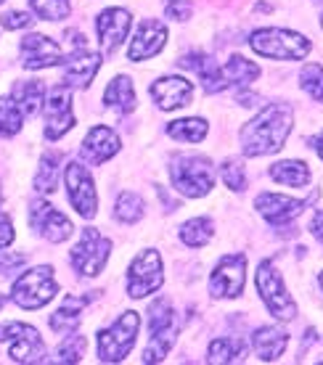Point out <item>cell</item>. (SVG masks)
<instances>
[{
    "label": "cell",
    "mask_w": 323,
    "mask_h": 365,
    "mask_svg": "<svg viewBox=\"0 0 323 365\" xmlns=\"http://www.w3.org/2000/svg\"><path fill=\"white\" fill-rule=\"evenodd\" d=\"M250 46L255 53L281 58V61H297L310 53V40L292 29H257V32H252Z\"/></svg>",
    "instance_id": "cell-4"
},
{
    "label": "cell",
    "mask_w": 323,
    "mask_h": 365,
    "mask_svg": "<svg viewBox=\"0 0 323 365\" xmlns=\"http://www.w3.org/2000/svg\"><path fill=\"white\" fill-rule=\"evenodd\" d=\"M165 14L167 19H175V21H185V19L191 16V6L185 3V0H170L165 6Z\"/></svg>",
    "instance_id": "cell-40"
},
{
    "label": "cell",
    "mask_w": 323,
    "mask_h": 365,
    "mask_svg": "<svg viewBox=\"0 0 323 365\" xmlns=\"http://www.w3.org/2000/svg\"><path fill=\"white\" fill-rule=\"evenodd\" d=\"M11 98L16 101V106L24 117H35L43 111V103H46V85L37 83V80H21L14 85Z\"/></svg>",
    "instance_id": "cell-23"
},
{
    "label": "cell",
    "mask_w": 323,
    "mask_h": 365,
    "mask_svg": "<svg viewBox=\"0 0 323 365\" xmlns=\"http://www.w3.org/2000/svg\"><path fill=\"white\" fill-rule=\"evenodd\" d=\"M29 6L46 21H58L69 16V0H29Z\"/></svg>",
    "instance_id": "cell-35"
},
{
    "label": "cell",
    "mask_w": 323,
    "mask_h": 365,
    "mask_svg": "<svg viewBox=\"0 0 323 365\" xmlns=\"http://www.w3.org/2000/svg\"><path fill=\"white\" fill-rule=\"evenodd\" d=\"M294 128V114L284 103L265 106L257 117L241 128V148L247 156L276 154L284 148Z\"/></svg>",
    "instance_id": "cell-1"
},
{
    "label": "cell",
    "mask_w": 323,
    "mask_h": 365,
    "mask_svg": "<svg viewBox=\"0 0 323 365\" xmlns=\"http://www.w3.org/2000/svg\"><path fill=\"white\" fill-rule=\"evenodd\" d=\"M162 283H165V273H162L159 252H154V249L140 252L128 270V294L133 299H143L151 292H157Z\"/></svg>",
    "instance_id": "cell-10"
},
{
    "label": "cell",
    "mask_w": 323,
    "mask_h": 365,
    "mask_svg": "<svg viewBox=\"0 0 323 365\" xmlns=\"http://www.w3.org/2000/svg\"><path fill=\"white\" fill-rule=\"evenodd\" d=\"M58 165H61V154H46L43 162H40V170H37L35 178V191L37 193H53L56 185H58Z\"/></svg>",
    "instance_id": "cell-30"
},
{
    "label": "cell",
    "mask_w": 323,
    "mask_h": 365,
    "mask_svg": "<svg viewBox=\"0 0 323 365\" xmlns=\"http://www.w3.org/2000/svg\"><path fill=\"white\" fill-rule=\"evenodd\" d=\"M299 85L302 91L315 98L318 103H323V66L321 64H307L299 74Z\"/></svg>",
    "instance_id": "cell-34"
},
{
    "label": "cell",
    "mask_w": 323,
    "mask_h": 365,
    "mask_svg": "<svg viewBox=\"0 0 323 365\" xmlns=\"http://www.w3.org/2000/svg\"><path fill=\"white\" fill-rule=\"evenodd\" d=\"M148 334L151 339H148V347L143 349V363H159V360H165L178 336L175 312L165 297L148 307Z\"/></svg>",
    "instance_id": "cell-3"
},
{
    "label": "cell",
    "mask_w": 323,
    "mask_h": 365,
    "mask_svg": "<svg viewBox=\"0 0 323 365\" xmlns=\"http://www.w3.org/2000/svg\"><path fill=\"white\" fill-rule=\"evenodd\" d=\"M66 193L69 201L77 210V215H83L85 220L96 217V207H98V196H96V185H93L91 173L85 170L80 162H72L66 167Z\"/></svg>",
    "instance_id": "cell-13"
},
{
    "label": "cell",
    "mask_w": 323,
    "mask_h": 365,
    "mask_svg": "<svg viewBox=\"0 0 323 365\" xmlns=\"http://www.w3.org/2000/svg\"><path fill=\"white\" fill-rule=\"evenodd\" d=\"M167 135L175 138V140H185V143H199L207 135V122L199 117L191 119H178L167 125Z\"/></svg>",
    "instance_id": "cell-29"
},
{
    "label": "cell",
    "mask_w": 323,
    "mask_h": 365,
    "mask_svg": "<svg viewBox=\"0 0 323 365\" xmlns=\"http://www.w3.org/2000/svg\"><path fill=\"white\" fill-rule=\"evenodd\" d=\"M212 220L210 217H194V220H188L183 228H180V238H183V244L185 247H204L210 238H212Z\"/></svg>",
    "instance_id": "cell-31"
},
{
    "label": "cell",
    "mask_w": 323,
    "mask_h": 365,
    "mask_svg": "<svg viewBox=\"0 0 323 365\" xmlns=\"http://www.w3.org/2000/svg\"><path fill=\"white\" fill-rule=\"evenodd\" d=\"M143 210H146L143 199H140L138 193L128 191L117 199V210H114V215H117L120 222H138V220L143 217Z\"/></svg>",
    "instance_id": "cell-33"
},
{
    "label": "cell",
    "mask_w": 323,
    "mask_h": 365,
    "mask_svg": "<svg viewBox=\"0 0 323 365\" xmlns=\"http://www.w3.org/2000/svg\"><path fill=\"white\" fill-rule=\"evenodd\" d=\"M111 252V241L106 236H101L96 228H85L77 247L72 249V265L77 273L88 275V278H96L101 273L106 259H109Z\"/></svg>",
    "instance_id": "cell-8"
},
{
    "label": "cell",
    "mask_w": 323,
    "mask_h": 365,
    "mask_svg": "<svg viewBox=\"0 0 323 365\" xmlns=\"http://www.w3.org/2000/svg\"><path fill=\"white\" fill-rule=\"evenodd\" d=\"M64 64V53L46 35H27L21 40V66L24 69H48V66Z\"/></svg>",
    "instance_id": "cell-15"
},
{
    "label": "cell",
    "mask_w": 323,
    "mask_h": 365,
    "mask_svg": "<svg viewBox=\"0 0 323 365\" xmlns=\"http://www.w3.org/2000/svg\"><path fill=\"white\" fill-rule=\"evenodd\" d=\"M24 114L11 96H0V135H16L21 130Z\"/></svg>",
    "instance_id": "cell-32"
},
{
    "label": "cell",
    "mask_w": 323,
    "mask_h": 365,
    "mask_svg": "<svg viewBox=\"0 0 323 365\" xmlns=\"http://www.w3.org/2000/svg\"><path fill=\"white\" fill-rule=\"evenodd\" d=\"M83 352H85V336L80 334H72V336H66L58 349H56V360L58 363H80L83 360Z\"/></svg>",
    "instance_id": "cell-36"
},
{
    "label": "cell",
    "mask_w": 323,
    "mask_h": 365,
    "mask_svg": "<svg viewBox=\"0 0 323 365\" xmlns=\"http://www.w3.org/2000/svg\"><path fill=\"white\" fill-rule=\"evenodd\" d=\"M170 180L175 185V191L188 199L207 196L215 185L212 162L204 156H175L170 162Z\"/></svg>",
    "instance_id": "cell-2"
},
{
    "label": "cell",
    "mask_w": 323,
    "mask_h": 365,
    "mask_svg": "<svg viewBox=\"0 0 323 365\" xmlns=\"http://www.w3.org/2000/svg\"><path fill=\"white\" fill-rule=\"evenodd\" d=\"M24 265H27V257L24 255H19V252H0V275L3 278L19 273Z\"/></svg>",
    "instance_id": "cell-38"
},
{
    "label": "cell",
    "mask_w": 323,
    "mask_h": 365,
    "mask_svg": "<svg viewBox=\"0 0 323 365\" xmlns=\"http://www.w3.org/2000/svg\"><path fill=\"white\" fill-rule=\"evenodd\" d=\"M287 344H289L287 334L278 329H270V326L257 329L255 331V336H252V347H255V352L260 355V360H265V363L278 360V357L284 355Z\"/></svg>",
    "instance_id": "cell-24"
},
{
    "label": "cell",
    "mask_w": 323,
    "mask_h": 365,
    "mask_svg": "<svg viewBox=\"0 0 323 365\" xmlns=\"http://www.w3.org/2000/svg\"><path fill=\"white\" fill-rule=\"evenodd\" d=\"M313 143H315V151H318V156H321V159H323V135L315 138Z\"/></svg>",
    "instance_id": "cell-43"
},
{
    "label": "cell",
    "mask_w": 323,
    "mask_h": 365,
    "mask_svg": "<svg viewBox=\"0 0 323 365\" xmlns=\"http://www.w3.org/2000/svg\"><path fill=\"white\" fill-rule=\"evenodd\" d=\"M29 222H32V228L46 238V241H51V244H61V241H66V238L74 233L72 220L64 217L56 207H51V204L43 199L32 201V207H29Z\"/></svg>",
    "instance_id": "cell-12"
},
{
    "label": "cell",
    "mask_w": 323,
    "mask_h": 365,
    "mask_svg": "<svg viewBox=\"0 0 323 365\" xmlns=\"http://www.w3.org/2000/svg\"><path fill=\"white\" fill-rule=\"evenodd\" d=\"M310 233H313L318 241H323V210H318L310 217Z\"/></svg>",
    "instance_id": "cell-41"
},
{
    "label": "cell",
    "mask_w": 323,
    "mask_h": 365,
    "mask_svg": "<svg viewBox=\"0 0 323 365\" xmlns=\"http://www.w3.org/2000/svg\"><path fill=\"white\" fill-rule=\"evenodd\" d=\"M167 43V27L159 21V19H143L140 21L138 32L133 37V43L128 48V58L130 61H143V58H151L157 56Z\"/></svg>",
    "instance_id": "cell-16"
},
{
    "label": "cell",
    "mask_w": 323,
    "mask_h": 365,
    "mask_svg": "<svg viewBox=\"0 0 323 365\" xmlns=\"http://www.w3.org/2000/svg\"><path fill=\"white\" fill-rule=\"evenodd\" d=\"M255 207L262 217L273 222V225H284V222H292L294 217L302 215L305 210V201L289 199V196H281V193H260Z\"/></svg>",
    "instance_id": "cell-20"
},
{
    "label": "cell",
    "mask_w": 323,
    "mask_h": 365,
    "mask_svg": "<svg viewBox=\"0 0 323 365\" xmlns=\"http://www.w3.org/2000/svg\"><path fill=\"white\" fill-rule=\"evenodd\" d=\"M0 341H11L14 363H43L46 360V344L32 326H24L16 320L0 323Z\"/></svg>",
    "instance_id": "cell-7"
},
{
    "label": "cell",
    "mask_w": 323,
    "mask_h": 365,
    "mask_svg": "<svg viewBox=\"0 0 323 365\" xmlns=\"http://www.w3.org/2000/svg\"><path fill=\"white\" fill-rule=\"evenodd\" d=\"M151 98L157 101V106L165 111L180 109L194 98V85L185 77H162L151 85Z\"/></svg>",
    "instance_id": "cell-21"
},
{
    "label": "cell",
    "mask_w": 323,
    "mask_h": 365,
    "mask_svg": "<svg viewBox=\"0 0 323 365\" xmlns=\"http://www.w3.org/2000/svg\"><path fill=\"white\" fill-rule=\"evenodd\" d=\"M257 292L268 307L278 320H292L297 318V304L292 302V297L284 289V281L278 275L276 265L273 262H262L257 267Z\"/></svg>",
    "instance_id": "cell-9"
},
{
    "label": "cell",
    "mask_w": 323,
    "mask_h": 365,
    "mask_svg": "<svg viewBox=\"0 0 323 365\" xmlns=\"http://www.w3.org/2000/svg\"><path fill=\"white\" fill-rule=\"evenodd\" d=\"M120 146H122L120 135L111 128L98 125V128H93L91 133L85 135L80 154H83V159L88 165H103L106 159H111V156L120 151Z\"/></svg>",
    "instance_id": "cell-19"
},
{
    "label": "cell",
    "mask_w": 323,
    "mask_h": 365,
    "mask_svg": "<svg viewBox=\"0 0 323 365\" xmlns=\"http://www.w3.org/2000/svg\"><path fill=\"white\" fill-rule=\"evenodd\" d=\"M98 69H101V53L88 51V48L74 51L64 64V83L69 88H88Z\"/></svg>",
    "instance_id": "cell-22"
},
{
    "label": "cell",
    "mask_w": 323,
    "mask_h": 365,
    "mask_svg": "<svg viewBox=\"0 0 323 365\" xmlns=\"http://www.w3.org/2000/svg\"><path fill=\"white\" fill-rule=\"evenodd\" d=\"M222 173V182L231 188V191H244V182H247V173H244V167H241V162H236V159H225L220 167Z\"/></svg>",
    "instance_id": "cell-37"
},
{
    "label": "cell",
    "mask_w": 323,
    "mask_h": 365,
    "mask_svg": "<svg viewBox=\"0 0 323 365\" xmlns=\"http://www.w3.org/2000/svg\"><path fill=\"white\" fill-rule=\"evenodd\" d=\"M321 24H323V19H321Z\"/></svg>",
    "instance_id": "cell-47"
},
{
    "label": "cell",
    "mask_w": 323,
    "mask_h": 365,
    "mask_svg": "<svg viewBox=\"0 0 323 365\" xmlns=\"http://www.w3.org/2000/svg\"><path fill=\"white\" fill-rule=\"evenodd\" d=\"M130 11L125 9H109L103 11L98 21H96V29H98V40H101V51L103 53H114L117 48L122 46V40L128 37L130 32Z\"/></svg>",
    "instance_id": "cell-18"
},
{
    "label": "cell",
    "mask_w": 323,
    "mask_h": 365,
    "mask_svg": "<svg viewBox=\"0 0 323 365\" xmlns=\"http://www.w3.org/2000/svg\"><path fill=\"white\" fill-rule=\"evenodd\" d=\"M244 341L236 336H220L215 339L210 349H207V363H236L244 352Z\"/></svg>",
    "instance_id": "cell-28"
},
{
    "label": "cell",
    "mask_w": 323,
    "mask_h": 365,
    "mask_svg": "<svg viewBox=\"0 0 323 365\" xmlns=\"http://www.w3.org/2000/svg\"><path fill=\"white\" fill-rule=\"evenodd\" d=\"M0 3H6V0H0Z\"/></svg>",
    "instance_id": "cell-46"
},
{
    "label": "cell",
    "mask_w": 323,
    "mask_h": 365,
    "mask_svg": "<svg viewBox=\"0 0 323 365\" xmlns=\"http://www.w3.org/2000/svg\"><path fill=\"white\" fill-rule=\"evenodd\" d=\"M85 304H88V299H85V297H74V294L64 297L61 307H58V310L51 315V329H53L56 334H66V331H74L77 326H80V320H83Z\"/></svg>",
    "instance_id": "cell-25"
},
{
    "label": "cell",
    "mask_w": 323,
    "mask_h": 365,
    "mask_svg": "<svg viewBox=\"0 0 323 365\" xmlns=\"http://www.w3.org/2000/svg\"><path fill=\"white\" fill-rule=\"evenodd\" d=\"M0 24L6 29H24L32 24V19H29V14H24V11H9V14L0 16Z\"/></svg>",
    "instance_id": "cell-39"
},
{
    "label": "cell",
    "mask_w": 323,
    "mask_h": 365,
    "mask_svg": "<svg viewBox=\"0 0 323 365\" xmlns=\"http://www.w3.org/2000/svg\"><path fill=\"white\" fill-rule=\"evenodd\" d=\"M270 178L281 182V185H307L310 182V170H307L305 162L289 159V162H278V165L270 167Z\"/></svg>",
    "instance_id": "cell-27"
},
{
    "label": "cell",
    "mask_w": 323,
    "mask_h": 365,
    "mask_svg": "<svg viewBox=\"0 0 323 365\" xmlns=\"http://www.w3.org/2000/svg\"><path fill=\"white\" fill-rule=\"evenodd\" d=\"M74 128V111H72V93L69 88L58 85L48 93L46 101V138L58 140Z\"/></svg>",
    "instance_id": "cell-14"
},
{
    "label": "cell",
    "mask_w": 323,
    "mask_h": 365,
    "mask_svg": "<svg viewBox=\"0 0 323 365\" xmlns=\"http://www.w3.org/2000/svg\"><path fill=\"white\" fill-rule=\"evenodd\" d=\"M103 103L109 109L120 111V114H128V111L135 109V91H133L130 77H114L106 93H103Z\"/></svg>",
    "instance_id": "cell-26"
},
{
    "label": "cell",
    "mask_w": 323,
    "mask_h": 365,
    "mask_svg": "<svg viewBox=\"0 0 323 365\" xmlns=\"http://www.w3.org/2000/svg\"><path fill=\"white\" fill-rule=\"evenodd\" d=\"M140 318L138 312H125L111 329L98 334V360L101 363H120L135 344Z\"/></svg>",
    "instance_id": "cell-6"
},
{
    "label": "cell",
    "mask_w": 323,
    "mask_h": 365,
    "mask_svg": "<svg viewBox=\"0 0 323 365\" xmlns=\"http://www.w3.org/2000/svg\"><path fill=\"white\" fill-rule=\"evenodd\" d=\"M0 307H3V297H0Z\"/></svg>",
    "instance_id": "cell-44"
},
{
    "label": "cell",
    "mask_w": 323,
    "mask_h": 365,
    "mask_svg": "<svg viewBox=\"0 0 323 365\" xmlns=\"http://www.w3.org/2000/svg\"><path fill=\"white\" fill-rule=\"evenodd\" d=\"M244 281H247V257L244 255L222 257L220 265L212 270L210 292H212L215 299H225V297L233 299V297H239L241 294Z\"/></svg>",
    "instance_id": "cell-11"
},
{
    "label": "cell",
    "mask_w": 323,
    "mask_h": 365,
    "mask_svg": "<svg viewBox=\"0 0 323 365\" xmlns=\"http://www.w3.org/2000/svg\"><path fill=\"white\" fill-rule=\"evenodd\" d=\"M257 77H260L257 64H252V61L241 58V56H231L228 64L217 66L215 80H212V85L207 88V93H220V91H225V88H244V85L255 83Z\"/></svg>",
    "instance_id": "cell-17"
},
{
    "label": "cell",
    "mask_w": 323,
    "mask_h": 365,
    "mask_svg": "<svg viewBox=\"0 0 323 365\" xmlns=\"http://www.w3.org/2000/svg\"><path fill=\"white\" fill-rule=\"evenodd\" d=\"M11 241H14V228H11L9 220H0V249L9 247Z\"/></svg>",
    "instance_id": "cell-42"
},
{
    "label": "cell",
    "mask_w": 323,
    "mask_h": 365,
    "mask_svg": "<svg viewBox=\"0 0 323 365\" xmlns=\"http://www.w3.org/2000/svg\"><path fill=\"white\" fill-rule=\"evenodd\" d=\"M56 292H58V283L53 278V267L51 265H40L32 267L27 273H21L14 281V289H11V297L19 307L24 310H37L48 302L53 299Z\"/></svg>",
    "instance_id": "cell-5"
},
{
    "label": "cell",
    "mask_w": 323,
    "mask_h": 365,
    "mask_svg": "<svg viewBox=\"0 0 323 365\" xmlns=\"http://www.w3.org/2000/svg\"><path fill=\"white\" fill-rule=\"evenodd\" d=\"M321 286H323V273H321Z\"/></svg>",
    "instance_id": "cell-45"
}]
</instances>
